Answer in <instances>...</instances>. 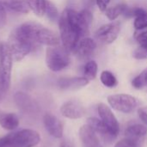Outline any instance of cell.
<instances>
[{
	"label": "cell",
	"mask_w": 147,
	"mask_h": 147,
	"mask_svg": "<svg viewBox=\"0 0 147 147\" xmlns=\"http://www.w3.org/2000/svg\"><path fill=\"white\" fill-rule=\"evenodd\" d=\"M90 23L83 10L77 11L66 8L62 12L59 19V37L63 47L69 53H74L79 40L89 34Z\"/></svg>",
	"instance_id": "1"
},
{
	"label": "cell",
	"mask_w": 147,
	"mask_h": 147,
	"mask_svg": "<svg viewBox=\"0 0 147 147\" xmlns=\"http://www.w3.org/2000/svg\"><path fill=\"white\" fill-rule=\"evenodd\" d=\"M22 31L36 46L56 47L60 45V37L51 29L34 22H28L19 26Z\"/></svg>",
	"instance_id": "2"
},
{
	"label": "cell",
	"mask_w": 147,
	"mask_h": 147,
	"mask_svg": "<svg viewBox=\"0 0 147 147\" xmlns=\"http://www.w3.org/2000/svg\"><path fill=\"white\" fill-rule=\"evenodd\" d=\"M7 44L14 60L16 61H21L33 51L34 47H38L28 39L19 27L10 33Z\"/></svg>",
	"instance_id": "3"
},
{
	"label": "cell",
	"mask_w": 147,
	"mask_h": 147,
	"mask_svg": "<svg viewBox=\"0 0 147 147\" xmlns=\"http://www.w3.org/2000/svg\"><path fill=\"white\" fill-rule=\"evenodd\" d=\"M40 141L38 132L22 129L0 138V147H34Z\"/></svg>",
	"instance_id": "4"
},
{
	"label": "cell",
	"mask_w": 147,
	"mask_h": 147,
	"mask_svg": "<svg viewBox=\"0 0 147 147\" xmlns=\"http://www.w3.org/2000/svg\"><path fill=\"white\" fill-rule=\"evenodd\" d=\"M13 57L7 42H0V91L6 93L10 87Z\"/></svg>",
	"instance_id": "5"
},
{
	"label": "cell",
	"mask_w": 147,
	"mask_h": 147,
	"mask_svg": "<svg viewBox=\"0 0 147 147\" xmlns=\"http://www.w3.org/2000/svg\"><path fill=\"white\" fill-rule=\"evenodd\" d=\"M69 53L63 46L48 47L46 51V64L49 70L57 72L68 67L71 64Z\"/></svg>",
	"instance_id": "6"
},
{
	"label": "cell",
	"mask_w": 147,
	"mask_h": 147,
	"mask_svg": "<svg viewBox=\"0 0 147 147\" xmlns=\"http://www.w3.org/2000/svg\"><path fill=\"white\" fill-rule=\"evenodd\" d=\"M108 102L110 107L121 113L130 114L140 105V101L134 96L128 94H115L108 96Z\"/></svg>",
	"instance_id": "7"
},
{
	"label": "cell",
	"mask_w": 147,
	"mask_h": 147,
	"mask_svg": "<svg viewBox=\"0 0 147 147\" xmlns=\"http://www.w3.org/2000/svg\"><path fill=\"white\" fill-rule=\"evenodd\" d=\"M97 112L101 121L106 126L108 130L111 133L112 135L116 138L120 134V123L115 114L111 110L110 107H109L105 103L101 102L97 106Z\"/></svg>",
	"instance_id": "8"
},
{
	"label": "cell",
	"mask_w": 147,
	"mask_h": 147,
	"mask_svg": "<svg viewBox=\"0 0 147 147\" xmlns=\"http://www.w3.org/2000/svg\"><path fill=\"white\" fill-rule=\"evenodd\" d=\"M121 32V23L119 22H112L101 26L96 31V38L103 44H111L118 37Z\"/></svg>",
	"instance_id": "9"
},
{
	"label": "cell",
	"mask_w": 147,
	"mask_h": 147,
	"mask_svg": "<svg viewBox=\"0 0 147 147\" xmlns=\"http://www.w3.org/2000/svg\"><path fill=\"white\" fill-rule=\"evenodd\" d=\"M60 113L67 119L78 120L85 115L86 109L81 102L78 100H69L62 104Z\"/></svg>",
	"instance_id": "10"
},
{
	"label": "cell",
	"mask_w": 147,
	"mask_h": 147,
	"mask_svg": "<svg viewBox=\"0 0 147 147\" xmlns=\"http://www.w3.org/2000/svg\"><path fill=\"white\" fill-rule=\"evenodd\" d=\"M43 123L47 133L55 139H61L64 134L62 122L53 115L47 113L43 116Z\"/></svg>",
	"instance_id": "11"
},
{
	"label": "cell",
	"mask_w": 147,
	"mask_h": 147,
	"mask_svg": "<svg viewBox=\"0 0 147 147\" xmlns=\"http://www.w3.org/2000/svg\"><path fill=\"white\" fill-rule=\"evenodd\" d=\"M79 138L84 147H99L100 141L97 134L87 123L80 127Z\"/></svg>",
	"instance_id": "12"
},
{
	"label": "cell",
	"mask_w": 147,
	"mask_h": 147,
	"mask_svg": "<svg viewBox=\"0 0 147 147\" xmlns=\"http://www.w3.org/2000/svg\"><path fill=\"white\" fill-rule=\"evenodd\" d=\"M96 49V43L90 37L82 38L77 45L74 53L83 59H89Z\"/></svg>",
	"instance_id": "13"
},
{
	"label": "cell",
	"mask_w": 147,
	"mask_h": 147,
	"mask_svg": "<svg viewBox=\"0 0 147 147\" xmlns=\"http://www.w3.org/2000/svg\"><path fill=\"white\" fill-rule=\"evenodd\" d=\"M89 80L84 77L61 78L58 80L57 84L61 90H78L84 88L89 84Z\"/></svg>",
	"instance_id": "14"
},
{
	"label": "cell",
	"mask_w": 147,
	"mask_h": 147,
	"mask_svg": "<svg viewBox=\"0 0 147 147\" xmlns=\"http://www.w3.org/2000/svg\"><path fill=\"white\" fill-rule=\"evenodd\" d=\"M87 124L90 127H91L97 134L100 135V137L103 140V141L110 143L115 139V137L112 135L111 133L108 130V128L101 121V119L96 117H89L87 119Z\"/></svg>",
	"instance_id": "15"
},
{
	"label": "cell",
	"mask_w": 147,
	"mask_h": 147,
	"mask_svg": "<svg viewBox=\"0 0 147 147\" xmlns=\"http://www.w3.org/2000/svg\"><path fill=\"white\" fill-rule=\"evenodd\" d=\"M125 137L139 145L140 141L147 134V127L142 124H133L128 126L125 130Z\"/></svg>",
	"instance_id": "16"
},
{
	"label": "cell",
	"mask_w": 147,
	"mask_h": 147,
	"mask_svg": "<svg viewBox=\"0 0 147 147\" xmlns=\"http://www.w3.org/2000/svg\"><path fill=\"white\" fill-rule=\"evenodd\" d=\"M14 101L19 109L25 113L33 112L36 108L31 96L22 91H18L14 95Z\"/></svg>",
	"instance_id": "17"
},
{
	"label": "cell",
	"mask_w": 147,
	"mask_h": 147,
	"mask_svg": "<svg viewBox=\"0 0 147 147\" xmlns=\"http://www.w3.org/2000/svg\"><path fill=\"white\" fill-rule=\"evenodd\" d=\"M19 118L11 112L0 110V126L7 131H13L19 126Z\"/></svg>",
	"instance_id": "18"
},
{
	"label": "cell",
	"mask_w": 147,
	"mask_h": 147,
	"mask_svg": "<svg viewBox=\"0 0 147 147\" xmlns=\"http://www.w3.org/2000/svg\"><path fill=\"white\" fill-rule=\"evenodd\" d=\"M0 3L12 12L28 14L30 10L26 0H0Z\"/></svg>",
	"instance_id": "19"
},
{
	"label": "cell",
	"mask_w": 147,
	"mask_h": 147,
	"mask_svg": "<svg viewBox=\"0 0 147 147\" xmlns=\"http://www.w3.org/2000/svg\"><path fill=\"white\" fill-rule=\"evenodd\" d=\"M28 5L36 16H43L46 12L47 0H26Z\"/></svg>",
	"instance_id": "20"
},
{
	"label": "cell",
	"mask_w": 147,
	"mask_h": 147,
	"mask_svg": "<svg viewBox=\"0 0 147 147\" xmlns=\"http://www.w3.org/2000/svg\"><path fill=\"white\" fill-rule=\"evenodd\" d=\"M127 8V5L126 3H121L115 6L108 8L105 11V15L110 21L113 22L115 19H117L121 15H123Z\"/></svg>",
	"instance_id": "21"
},
{
	"label": "cell",
	"mask_w": 147,
	"mask_h": 147,
	"mask_svg": "<svg viewBox=\"0 0 147 147\" xmlns=\"http://www.w3.org/2000/svg\"><path fill=\"white\" fill-rule=\"evenodd\" d=\"M97 71H98V66L96 62L94 60H90L84 66V76L89 81L94 80L96 78Z\"/></svg>",
	"instance_id": "22"
},
{
	"label": "cell",
	"mask_w": 147,
	"mask_h": 147,
	"mask_svg": "<svg viewBox=\"0 0 147 147\" xmlns=\"http://www.w3.org/2000/svg\"><path fill=\"white\" fill-rule=\"evenodd\" d=\"M100 79L102 84L108 88H115L118 84L115 76L109 71H103L101 73Z\"/></svg>",
	"instance_id": "23"
},
{
	"label": "cell",
	"mask_w": 147,
	"mask_h": 147,
	"mask_svg": "<svg viewBox=\"0 0 147 147\" xmlns=\"http://www.w3.org/2000/svg\"><path fill=\"white\" fill-rule=\"evenodd\" d=\"M132 85L137 89L141 90L147 87V68L145 69L140 74L135 77L132 81Z\"/></svg>",
	"instance_id": "24"
},
{
	"label": "cell",
	"mask_w": 147,
	"mask_h": 147,
	"mask_svg": "<svg viewBox=\"0 0 147 147\" xmlns=\"http://www.w3.org/2000/svg\"><path fill=\"white\" fill-rule=\"evenodd\" d=\"M134 26L136 30H142L147 28V11L144 10L140 15H138L134 22Z\"/></svg>",
	"instance_id": "25"
},
{
	"label": "cell",
	"mask_w": 147,
	"mask_h": 147,
	"mask_svg": "<svg viewBox=\"0 0 147 147\" xmlns=\"http://www.w3.org/2000/svg\"><path fill=\"white\" fill-rule=\"evenodd\" d=\"M45 14L47 15V18L53 22L57 21L59 18V11L57 7L55 6V4H53L51 1L47 0V8H46V12Z\"/></svg>",
	"instance_id": "26"
},
{
	"label": "cell",
	"mask_w": 147,
	"mask_h": 147,
	"mask_svg": "<svg viewBox=\"0 0 147 147\" xmlns=\"http://www.w3.org/2000/svg\"><path fill=\"white\" fill-rule=\"evenodd\" d=\"M134 57L136 59H147V45L140 46L134 52Z\"/></svg>",
	"instance_id": "27"
},
{
	"label": "cell",
	"mask_w": 147,
	"mask_h": 147,
	"mask_svg": "<svg viewBox=\"0 0 147 147\" xmlns=\"http://www.w3.org/2000/svg\"><path fill=\"white\" fill-rule=\"evenodd\" d=\"M115 147H138V144L125 138L124 140L118 141L115 145Z\"/></svg>",
	"instance_id": "28"
},
{
	"label": "cell",
	"mask_w": 147,
	"mask_h": 147,
	"mask_svg": "<svg viewBox=\"0 0 147 147\" xmlns=\"http://www.w3.org/2000/svg\"><path fill=\"white\" fill-rule=\"evenodd\" d=\"M135 40L140 44V46L147 45V30L135 35Z\"/></svg>",
	"instance_id": "29"
},
{
	"label": "cell",
	"mask_w": 147,
	"mask_h": 147,
	"mask_svg": "<svg viewBox=\"0 0 147 147\" xmlns=\"http://www.w3.org/2000/svg\"><path fill=\"white\" fill-rule=\"evenodd\" d=\"M6 21H7L6 9L0 3V28H3L6 24Z\"/></svg>",
	"instance_id": "30"
},
{
	"label": "cell",
	"mask_w": 147,
	"mask_h": 147,
	"mask_svg": "<svg viewBox=\"0 0 147 147\" xmlns=\"http://www.w3.org/2000/svg\"><path fill=\"white\" fill-rule=\"evenodd\" d=\"M138 115L140 119L142 121V122L147 126V107L146 108H140L138 109Z\"/></svg>",
	"instance_id": "31"
},
{
	"label": "cell",
	"mask_w": 147,
	"mask_h": 147,
	"mask_svg": "<svg viewBox=\"0 0 147 147\" xmlns=\"http://www.w3.org/2000/svg\"><path fill=\"white\" fill-rule=\"evenodd\" d=\"M110 3V0H96V5L99 9L102 12H105L108 9V5Z\"/></svg>",
	"instance_id": "32"
},
{
	"label": "cell",
	"mask_w": 147,
	"mask_h": 147,
	"mask_svg": "<svg viewBox=\"0 0 147 147\" xmlns=\"http://www.w3.org/2000/svg\"><path fill=\"white\" fill-rule=\"evenodd\" d=\"M82 2L84 8L87 9H90L94 7L95 4H96V0H82Z\"/></svg>",
	"instance_id": "33"
},
{
	"label": "cell",
	"mask_w": 147,
	"mask_h": 147,
	"mask_svg": "<svg viewBox=\"0 0 147 147\" xmlns=\"http://www.w3.org/2000/svg\"><path fill=\"white\" fill-rule=\"evenodd\" d=\"M59 147H74V146H73V144H72L71 142L65 140V141H63V142L60 144Z\"/></svg>",
	"instance_id": "34"
}]
</instances>
